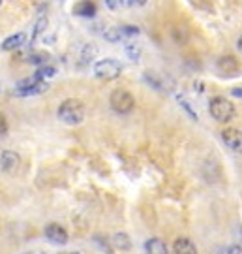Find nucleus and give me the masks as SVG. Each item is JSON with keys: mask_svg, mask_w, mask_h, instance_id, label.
I'll return each mask as SVG.
<instances>
[{"mask_svg": "<svg viewBox=\"0 0 242 254\" xmlns=\"http://www.w3.org/2000/svg\"><path fill=\"white\" fill-rule=\"evenodd\" d=\"M126 55H128L130 59H139V55H141V51H139V47L128 46V47H126Z\"/></svg>", "mask_w": 242, "mask_h": 254, "instance_id": "20", "label": "nucleus"}, {"mask_svg": "<svg viewBox=\"0 0 242 254\" xmlns=\"http://www.w3.org/2000/svg\"><path fill=\"white\" fill-rule=\"evenodd\" d=\"M21 166V156L15 151H2L0 153V170L4 173H15Z\"/></svg>", "mask_w": 242, "mask_h": 254, "instance_id": "7", "label": "nucleus"}, {"mask_svg": "<svg viewBox=\"0 0 242 254\" xmlns=\"http://www.w3.org/2000/svg\"><path fill=\"white\" fill-rule=\"evenodd\" d=\"M0 4H2V0H0Z\"/></svg>", "mask_w": 242, "mask_h": 254, "instance_id": "26", "label": "nucleus"}, {"mask_svg": "<svg viewBox=\"0 0 242 254\" xmlns=\"http://www.w3.org/2000/svg\"><path fill=\"white\" fill-rule=\"evenodd\" d=\"M28 61L34 64V66H42V68H44L45 63H47V55H44V53H42V55H32Z\"/></svg>", "mask_w": 242, "mask_h": 254, "instance_id": "16", "label": "nucleus"}, {"mask_svg": "<svg viewBox=\"0 0 242 254\" xmlns=\"http://www.w3.org/2000/svg\"><path fill=\"white\" fill-rule=\"evenodd\" d=\"M145 251L146 254H169L167 251V245L158 239V237H150V239H146V243H145Z\"/></svg>", "mask_w": 242, "mask_h": 254, "instance_id": "10", "label": "nucleus"}, {"mask_svg": "<svg viewBox=\"0 0 242 254\" xmlns=\"http://www.w3.org/2000/svg\"><path fill=\"white\" fill-rule=\"evenodd\" d=\"M222 141L233 153H242V130H239V128L235 127L225 128L224 132H222Z\"/></svg>", "mask_w": 242, "mask_h": 254, "instance_id": "5", "label": "nucleus"}, {"mask_svg": "<svg viewBox=\"0 0 242 254\" xmlns=\"http://www.w3.org/2000/svg\"><path fill=\"white\" fill-rule=\"evenodd\" d=\"M175 254H197V247L194 245V241L188 237H179L173 245Z\"/></svg>", "mask_w": 242, "mask_h": 254, "instance_id": "9", "label": "nucleus"}, {"mask_svg": "<svg viewBox=\"0 0 242 254\" xmlns=\"http://www.w3.org/2000/svg\"><path fill=\"white\" fill-rule=\"evenodd\" d=\"M68 254H77V253H68Z\"/></svg>", "mask_w": 242, "mask_h": 254, "instance_id": "25", "label": "nucleus"}, {"mask_svg": "<svg viewBox=\"0 0 242 254\" xmlns=\"http://www.w3.org/2000/svg\"><path fill=\"white\" fill-rule=\"evenodd\" d=\"M58 119L68 127H77L85 119V104L79 98H68L58 106Z\"/></svg>", "mask_w": 242, "mask_h": 254, "instance_id": "1", "label": "nucleus"}, {"mask_svg": "<svg viewBox=\"0 0 242 254\" xmlns=\"http://www.w3.org/2000/svg\"><path fill=\"white\" fill-rule=\"evenodd\" d=\"M233 96H237V98H242V89H233Z\"/></svg>", "mask_w": 242, "mask_h": 254, "instance_id": "23", "label": "nucleus"}, {"mask_svg": "<svg viewBox=\"0 0 242 254\" xmlns=\"http://www.w3.org/2000/svg\"><path fill=\"white\" fill-rule=\"evenodd\" d=\"M47 89H49V83L40 81V83H36V85H32L30 89H25V91H17V96H38V94H44Z\"/></svg>", "mask_w": 242, "mask_h": 254, "instance_id": "13", "label": "nucleus"}, {"mask_svg": "<svg viewBox=\"0 0 242 254\" xmlns=\"http://www.w3.org/2000/svg\"><path fill=\"white\" fill-rule=\"evenodd\" d=\"M118 28H120V38L137 36V34H139V28L137 27H118Z\"/></svg>", "mask_w": 242, "mask_h": 254, "instance_id": "17", "label": "nucleus"}, {"mask_svg": "<svg viewBox=\"0 0 242 254\" xmlns=\"http://www.w3.org/2000/svg\"><path fill=\"white\" fill-rule=\"evenodd\" d=\"M25 42H27V34H25V32H17V34L6 38V40L2 42V49H4V51H13V49H19Z\"/></svg>", "mask_w": 242, "mask_h": 254, "instance_id": "11", "label": "nucleus"}, {"mask_svg": "<svg viewBox=\"0 0 242 254\" xmlns=\"http://www.w3.org/2000/svg\"><path fill=\"white\" fill-rule=\"evenodd\" d=\"M208 111H210V115L216 119V121H220V123H229L231 119L235 117V113H237V108H235V104L229 98H225V96H214L210 104H208Z\"/></svg>", "mask_w": 242, "mask_h": 254, "instance_id": "2", "label": "nucleus"}, {"mask_svg": "<svg viewBox=\"0 0 242 254\" xmlns=\"http://www.w3.org/2000/svg\"><path fill=\"white\" fill-rule=\"evenodd\" d=\"M73 13L75 15H81V17H94L96 15V4H92V2H79L75 8H73Z\"/></svg>", "mask_w": 242, "mask_h": 254, "instance_id": "12", "label": "nucleus"}, {"mask_svg": "<svg viewBox=\"0 0 242 254\" xmlns=\"http://www.w3.org/2000/svg\"><path fill=\"white\" fill-rule=\"evenodd\" d=\"M218 70L224 73V75H235V73L241 72V64L235 59L233 55H225L218 61Z\"/></svg>", "mask_w": 242, "mask_h": 254, "instance_id": "8", "label": "nucleus"}, {"mask_svg": "<svg viewBox=\"0 0 242 254\" xmlns=\"http://www.w3.org/2000/svg\"><path fill=\"white\" fill-rule=\"evenodd\" d=\"M45 237L53 243V245H66L68 243V232L64 230V226L60 224H56V222H51V224H47L44 230Z\"/></svg>", "mask_w": 242, "mask_h": 254, "instance_id": "6", "label": "nucleus"}, {"mask_svg": "<svg viewBox=\"0 0 242 254\" xmlns=\"http://www.w3.org/2000/svg\"><path fill=\"white\" fill-rule=\"evenodd\" d=\"M45 28H47V19H45V17L38 19V23H36V28H34V38L42 36V32H44Z\"/></svg>", "mask_w": 242, "mask_h": 254, "instance_id": "19", "label": "nucleus"}, {"mask_svg": "<svg viewBox=\"0 0 242 254\" xmlns=\"http://www.w3.org/2000/svg\"><path fill=\"white\" fill-rule=\"evenodd\" d=\"M113 245L120 249V251H130L132 249V241L126 234H115L113 236Z\"/></svg>", "mask_w": 242, "mask_h": 254, "instance_id": "14", "label": "nucleus"}, {"mask_svg": "<svg viewBox=\"0 0 242 254\" xmlns=\"http://www.w3.org/2000/svg\"><path fill=\"white\" fill-rule=\"evenodd\" d=\"M237 47H239V49H241V51H242V36L239 38V42H237Z\"/></svg>", "mask_w": 242, "mask_h": 254, "instance_id": "24", "label": "nucleus"}, {"mask_svg": "<svg viewBox=\"0 0 242 254\" xmlns=\"http://www.w3.org/2000/svg\"><path fill=\"white\" fill-rule=\"evenodd\" d=\"M105 38H107L109 42H118V40H120V28L118 27L109 28L107 32H105Z\"/></svg>", "mask_w": 242, "mask_h": 254, "instance_id": "18", "label": "nucleus"}, {"mask_svg": "<svg viewBox=\"0 0 242 254\" xmlns=\"http://www.w3.org/2000/svg\"><path fill=\"white\" fill-rule=\"evenodd\" d=\"M6 132H8V121L0 113V134H6Z\"/></svg>", "mask_w": 242, "mask_h": 254, "instance_id": "21", "label": "nucleus"}, {"mask_svg": "<svg viewBox=\"0 0 242 254\" xmlns=\"http://www.w3.org/2000/svg\"><path fill=\"white\" fill-rule=\"evenodd\" d=\"M122 73V64L117 59H101L94 64V75L101 81H113Z\"/></svg>", "mask_w": 242, "mask_h": 254, "instance_id": "3", "label": "nucleus"}, {"mask_svg": "<svg viewBox=\"0 0 242 254\" xmlns=\"http://www.w3.org/2000/svg\"><path fill=\"white\" fill-rule=\"evenodd\" d=\"M109 104H111V108L115 109L117 113H122V115H126V113H130V111L135 108V98H134V94H132L130 91L117 89V91H113V94H111V100H109Z\"/></svg>", "mask_w": 242, "mask_h": 254, "instance_id": "4", "label": "nucleus"}, {"mask_svg": "<svg viewBox=\"0 0 242 254\" xmlns=\"http://www.w3.org/2000/svg\"><path fill=\"white\" fill-rule=\"evenodd\" d=\"M225 254H242V249L239 245H231L229 249H225Z\"/></svg>", "mask_w": 242, "mask_h": 254, "instance_id": "22", "label": "nucleus"}, {"mask_svg": "<svg viewBox=\"0 0 242 254\" xmlns=\"http://www.w3.org/2000/svg\"><path fill=\"white\" fill-rule=\"evenodd\" d=\"M54 73H56V70L54 68H51V66H44V68H40L32 77L36 79V81H44V79H49V77H53Z\"/></svg>", "mask_w": 242, "mask_h": 254, "instance_id": "15", "label": "nucleus"}]
</instances>
